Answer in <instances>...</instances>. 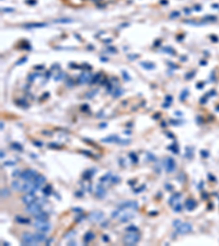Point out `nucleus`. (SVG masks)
<instances>
[{
	"label": "nucleus",
	"mask_w": 219,
	"mask_h": 246,
	"mask_svg": "<svg viewBox=\"0 0 219 246\" xmlns=\"http://www.w3.org/2000/svg\"><path fill=\"white\" fill-rule=\"evenodd\" d=\"M140 240V236L138 235L136 232H128L125 237H124V243L127 245H135L136 243H138Z\"/></svg>",
	"instance_id": "1"
},
{
	"label": "nucleus",
	"mask_w": 219,
	"mask_h": 246,
	"mask_svg": "<svg viewBox=\"0 0 219 246\" xmlns=\"http://www.w3.org/2000/svg\"><path fill=\"white\" fill-rule=\"evenodd\" d=\"M34 227L37 229L40 232L46 233L50 231V224L47 221H42V220H35V222L33 223Z\"/></svg>",
	"instance_id": "2"
},
{
	"label": "nucleus",
	"mask_w": 219,
	"mask_h": 246,
	"mask_svg": "<svg viewBox=\"0 0 219 246\" xmlns=\"http://www.w3.org/2000/svg\"><path fill=\"white\" fill-rule=\"evenodd\" d=\"M23 191H26V193H34L35 190L40 189V187L37 186L34 180H26V183H24L22 185V188H21Z\"/></svg>",
	"instance_id": "3"
},
{
	"label": "nucleus",
	"mask_w": 219,
	"mask_h": 246,
	"mask_svg": "<svg viewBox=\"0 0 219 246\" xmlns=\"http://www.w3.org/2000/svg\"><path fill=\"white\" fill-rule=\"evenodd\" d=\"M42 211V209H41V205L39 204L37 201H33L32 204H30V205H27V207H26V212H28V213H31L32 215H36L37 213H40Z\"/></svg>",
	"instance_id": "4"
},
{
	"label": "nucleus",
	"mask_w": 219,
	"mask_h": 246,
	"mask_svg": "<svg viewBox=\"0 0 219 246\" xmlns=\"http://www.w3.org/2000/svg\"><path fill=\"white\" fill-rule=\"evenodd\" d=\"M162 164H163L164 170H165L168 173H172V172L175 170V162H174V160H173L172 158H166V159H164L163 162H162Z\"/></svg>",
	"instance_id": "5"
},
{
	"label": "nucleus",
	"mask_w": 219,
	"mask_h": 246,
	"mask_svg": "<svg viewBox=\"0 0 219 246\" xmlns=\"http://www.w3.org/2000/svg\"><path fill=\"white\" fill-rule=\"evenodd\" d=\"M22 243L24 245H36L37 244L35 241V236L31 233H24L22 235Z\"/></svg>",
	"instance_id": "6"
},
{
	"label": "nucleus",
	"mask_w": 219,
	"mask_h": 246,
	"mask_svg": "<svg viewBox=\"0 0 219 246\" xmlns=\"http://www.w3.org/2000/svg\"><path fill=\"white\" fill-rule=\"evenodd\" d=\"M36 172L33 170H25L24 172L21 173V178L24 180H33L36 177Z\"/></svg>",
	"instance_id": "7"
},
{
	"label": "nucleus",
	"mask_w": 219,
	"mask_h": 246,
	"mask_svg": "<svg viewBox=\"0 0 219 246\" xmlns=\"http://www.w3.org/2000/svg\"><path fill=\"white\" fill-rule=\"evenodd\" d=\"M104 219V213L101 211H93L89 214V220L92 222H101Z\"/></svg>",
	"instance_id": "8"
},
{
	"label": "nucleus",
	"mask_w": 219,
	"mask_h": 246,
	"mask_svg": "<svg viewBox=\"0 0 219 246\" xmlns=\"http://www.w3.org/2000/svg\"><path fill=\"white\" fill-rule=\"evenodd\" d=\"M178 231V233L180 234H185V233H188V232H191L192 231V225L191 224H188V223H184V222H182L179 227L175 228Z\"/></svg>",
	"instance_id": "9"
},
{
	"label": "nucleus",
	"mask_w": 219,
	"mask_h": 246,
	"mask_svg": "<svg viewBox=\"0 0 219 246\" xmlns=\"http://www.w3.org/2000/svg\"><path fill=\"white\" fill-rule=\"evenodd\" d=\"M118 208L122 209H130V210H137L138 209V204L136 201H125L118 206Z\"/></svg>",
	"instance_id": "10"
},
{
	"label": "nucleus",
	"mask_w": 219,
	"mask_h": 246,
	"mask_svg": "<svg viewBox=\"0 0 219 246\" xmlns=\"http://www.w3.org/2000/svg\"><path fill=\"white\" fill-rule=\"evenodd\" d=\"M181 197H182V195L180 194V193H175V194H173L172 196L170 197V199H169V204L171 205V206H175V205H178L179 204V201H180V199H181Z\"/></svg>",
	"instance_id": "11"
},
{
	"label": "nucleus",
	"mask_w": 219,
	"mask_h": 246,
	"mask_svg": "<svg viewBox=\"0 0 219 246\" xmlns=\"http://www.w3.org/2000/svg\"><path fill=\"white\" fill-rule=\"evenodd\" d=\"M35 195L34 193H28L27 195H25V196H23V198H22V201L24 202L25 205H30L32 204L33 201H35Z\"/></svg>",
	"instance_id": "12"
},
{
	"label": "nucleus",
	"mask_w": 219,
	"mask_h": 246,
	"mask_svg": "<svg viewBox=\"0 0 219 246\" xmlns=\"http://www.w3.org/2000/svg\"><path fill=\"white\" fill-rule=\"evenodd\" d=\"M91 79H92V76L89 72H83V73H81L79 77V82L80 83H88Z\"/></svg>",
	"instance_id": "13"
},
{
	"label": "nucleus",
	"mask_w": 219,
	"mask_h": 246,
	"mask_svg": "<svg viewBox=\"0 0 219 246\" xmlns=\"http://www.w3.org/2000/svg\"><path fill=\"white\" fill-rule=\"evenodd\" d=\"M96 194H97V197H99V198H104L105 195H106L105 189L103 188V186H101V185H99L97 187V193Z\"/></svg>",
	"instance_id": "14"
},
{
	"label": "nucleus",
	"mask_w": 219,
	"mask_h": 246,
	"mask_svg": "<svg viewBox=\"0 0 219 246\" xmlns=\"http://www.w3.org/2000/svg\"><path fill=\"white\" fill-rule=\"evenodd\" d=\"M34 180V182L36 183V184H37V186L41 188L42 187V185L44 184V183H45V180H46V178L45 177H44L43 175H36V177L33 179Z\"/></svg>",
	"instance_id": "15"
},
{
	"label": "nucleus",
	"mask_w": 219,
	"mask_h": 246,
	"mask_svg": "<svg viewBox=\"0 0 219 246\" xmlns=\"http://www.w3.org/2000/svg\"><path fill=\"white\" fill-rule=\"evenodd\" d=\"M34 236H35V241H36V243H43L44 241L46 240V236L43 234V232L42 233H36V234H34Z\"/></svg>",
	"instance_id": "16"
},
{
	"label": "nucleus",
	"mask_w": 219,
	"mask_h": 246,
	"mask_svg": "<svg viewBox=\"0 0 219 246\" xmlns=\"http://www.w3.org/2000/svg\"><path fill=\"white\" fill-rule=\"evenodd\" d=\"M195 206H196V202L194 200H192V199L186 200V202H185V207H186L187 210H193V209L195 208Z\"/></svg>",
	"instance_id": "17"
},
{
	"label": "nucleus",
	"mask_w": 219,
	"mask_h": 246,
	"mask_svg": "<svg viewBox=\"0 0 219 246\" xmlns=\"http://www.w3.org/2000/svg\"><path fill=\"white\" fill-rule=\"evenodd\" d=\"M117 140H118V138H117L116 136H111V137H107V138H103L101 141H102V142L107 143V142H114V141L117 142Z\"/></svg>",
	"instance_id": "18"
},
{
	"label": "nucleus",
	"mask_w": 219,
	"mask_h": 246,
	"mask_svg": "<svg viewBox=\"0 0 219 246\" xmlns=\"http://www.w3.org/2000/svg\"><path fill=\"white\" fill-rule=\"evenodd\" d=\"M112 174H111V173H107V174H105L103 177H101L100 178V182L101 183H106V182H110V180H111V178H112Z\"/></svg>",
	"instance_id": "19"
},
{
	"label": "nucleus",
	"mask_w": 219,
	"mask_h": 246,
	"mask_svg": "<svg viewBox=\"0 0 219 246\" xmlns=\"http://www.w3.org/2000/svg\"><path fill=\"white\" fill-rule=\"evenodd\" d=\"M93 237H94V234H93L92 232H88V233H85V235H84V237H83V240H84L85 243H89L90 241L93 240Z\"/></svg>",
	"instance_id": "20"
},
{
	"label": "nucleus",
	"mask_w": 219,
	"mask_h": 246,
	"mask_svg": "<svg viewBox=\"0 0 219 246\" xmlns=\"http://www.w3.org/2000/svg\"><path fill=\"white\" fill-rule=\"evenodd\" d=\"M46 23H31V24H26L24 25L25 27H44L46 26Z\"/></svg>",
	"instance_id": "21"
},
{
	"label": "nucleus",
	"mask_w": 219,
	"mask_h": 246,
	"mask_svg": "<svg viewBox=\"0 0 219 246\" xmlns=\"http://www.w3.org/2000/svg\"><path fill=\"white\" fill-rule=\"evenodd\" d=\"M11 187L13 188L14 190H19V189H21V188H22V185L18 182V180H13V182L11 183Z\"/></svg>",
	"instance_id": "22"
},
{
	"label": "nucleus",
	"mask_w": 219,
	"mask_h": 246,
	"mask_svg": "<svg viewBox=\"0 0 219 246\" xmlns=\"http://www.w3.org/2000/svg\"><path fill=\"white\" fill-rule=\"evenodd\" d=\"M11 147L14 149V150H17V151H23V147L21 146V144H19L18 142H13L11 144Z\"/></svg>",
	"instance_id": "23"
},
{
	"label": "nucleus",
	"mask_w": 219,
	"mask_h": 246,
	"mask_svg": "<svg viewBox=\"0 0 219 246\" xmlns=\"http://www.w3.org/2000/svg\"><path fill=\"white\" fill-rule=\"evenodd\" d=\"M43 193H44V195H46V196H49V195L52 194V187L46 186L45 188H43Z\"/></svg>",
	"instance_id": "24"
},
{
	"label": "nucleus",
	"mask_w": 219,
	"mask_h": 246,
	"mask_svg": "<svg viewBox=\"0 0 219 246\" xmlns=\"http://www.w3.org/2000/svg\"><path fill=\"white\" fill-rule=\"evenodd\" d=\"M55 22L56 23H70V22H72V20H70V19H60V20H56Z\"/></svg>",
	"instance_id": "25"
},
{
	"label": "nucleus",
	"mask_w": 219,
	"mask_h": 246,
	"mask_svg": "<svg viewBox=\"0 0 219 246\" xmlns=\"http://www.w3.org/2000/svg\"><path fill=\"white\" fill-rule=\"evenodd\" d=\"M10 195L9 193V189H7V188H4V189H1V197L4 198V197H8Z\"/></svg>",
	"instance_id": "26"
},
{
	"label": "nucleus",
	"mask_w": 219,
	"mask_h": 246,
	"mask_svg": "<svg viewBox=\"0 0 219 246\" xmlns=\"http://www.w3.org/2000/svg\"><path fill=\"white\" fill-rule=\"evenodd\" d=\"M16 220H17L18 222H20V223H28V222H30V220H27V219H25V218H21V217H17Z\"/></svg>",
	"instance_id": "27"
},
{
	"label": "nucleus",
	"mask_w": 219,
	"mask_h": 246,
	"mask_svg": "<svg viewBox=\"0 0 219 246\" xmlns=\"http://www.w3.org/2000/svg\"><path fill=\"white\" fill-rule=\"evenodd\" d=\"M141 66L145 67V68H147V69H152V68H155V66H153L152 63H149V62H141Z\"/></svg>",
	"instance_id": "28"
},
{
	"label": "nucleus",
	"mask_w": 219,
	"mask_h": 246,
	"mask_svg": "<svg viewBox=\"0 0 219 246\" xmlns=\"http://www.w3.org/2000/svg\"><path fill=\"white\" fill-rule=\"evenodd\" d=\"M137 228L135 227V225H130V227H128L127 229H126V231L127 232H137Z\"/></svg>",
	"instance_id": "29"
},
{
	"label": "nucleus",
	"mask_w": 219,
	"mask_h": 246,
	"mask_svg": "<svg viewBox=\"0 0 219 246\" xmlns=\"http://www.w3.org/2000/svg\"><path fill=\"white\" fill-rule=\"evenodd\" d=\"M123 93V90H121V89H117V88H116V90H115V92L113 93V95L116 97V96H120L121 95V94Z\"/></svg>",
	"instance_id": "30"
},
{
	"label": "nucleus",
	"mask_w": 219,
	"mask_h": 246,
	"mask_svg": "<svg viewBox=\"0 0 219 246\" xmlns=\"http://www.w3.org/2000/svg\"><path fill=\"white\" fill-rule=\"evenodd\" d=\"M3 165L4 166H14V165H16V162H13V161H6L3 163Z\"/></svg>",
	"instance_id": "31"
},
{
	"label": "nucleus",
	"mask_w": 219,
	"mask_h": 246,
	"mask_svg": "<svg viewBox=\"0 0 219 246\" xmlns=\"http://www.w3.org/2000/svg\"><path fill=\"white\" fill-rule=\"evenodd\" d=\"M19 175H21V172L19 170H14L12 172V177H18Z\"/></svg>",
	"instance_id": "32"
},
{
	"label": "nucleus",
	"mask_w": 219,
	"mask_h": 246,
	"mask_svg": "<svg viewBox=\"0 0 219 246\" xmlns=\"http://www.w3.org/2000/svg\"><path fill=\"white\" fill-rule=\"evenodd\" d=\"M192 155H193L192 149H191V148H187V149H186V156H189V158H191Z\"/></svg>",
	"instance_id": "33"
},
{
	"label": "nucleus",
	"mask_w": 219,
	"mask_h": 246,
	"mask_svg": "<svg viewBox=\"0 0 219 246\" xmlns=\"http://www.w3.org/2000/svg\"><path fill=\"white\" fill-rule=\"evenodd\" d=\"M181 210H182L181 205H179V204H178V205H175V206H174V211H175V212H180Z\"/></svg>",
	"instance_id": "34"
},
{
	"label": "nucleus",
	"mask_w": 219,
	"mask_h": 246,
	"mask_svg": "<svg viewBox=\"0 0 219 246\" xmlns=\"http://www.w3.org/2000/svg\"><path fill=\"white\" fill-rule=\"evenodd\" d=\"M169 150H172L173 152H175V153L179 152V151L177 150V146H175V144H173V146H170V147H169Z\"/></svg>",
	"instance_id": "35"
},
{
	"label": "nucleus",
	"mask_w": 219,
	"mask_h": 246,
	"mask_svg": "<svg viewBox=\"0 0 219 246\" xmlns=\"http://www.w3.org/2000/svg\"><path fill=\"white\" fill-rule=\"evenodd\" d=\"M129 156L131 158V160H133L134 162H137V155H135L134 153H130V154H129Z\"/></svg>",
	"instance_id": "36"
},
{
	"label": "nucleus",
	"mask_w": 219,
	"mask_h": 246,
	"mask_svg": "<svg viewBox=\"0 0 219 246\" xmlns=\"http://www.w3.org/2000/svg\"><path fill=\"white\" fill-rule=\"evenodd\" d=\"M37 202L41 205V206H43V205H45V199H43V198H39L37 199Z\"/></svg>",
	"instance_id": "37"
},
{
	"label": "nucleus",
	"mask_w": 219,
	"mask_h": 246,
	"mask_svg": "<svg viewBox=\"0 0 219 246\" xmlns=\"http://www.w3.org/2000/svg\"><path fill=\"white\" fill-rule=\"evenodd\" d=\"M181 223H182V222H181L180 220H177V221H174V222H173V225H174V228H177V227H179V225H180Z\"/></svg>",
	"instance_id": "38"
},
{
	"label": "nucleus",
	"mask_w": 219,
	"mask_h": 246,
	"mask_svg": "<svg viewBox=\"0 0 219 246\" xmlns=\"http://www.w3.org/2000/svg\"><path fill=\"white\" fill-rule=\"evenodd\" d=\"M71 235H75V232H74V231H72V232H70V233H68V234H66L65 238H70V237H72Z\"/></svg>",
	"instance_id": "39"
},
{
	"label": "nucleus",
	"mask_w": 219,
	"mask_h": 246,
	"mask_svg": "<svg viewBox=\"0 0 219 246\" xmlns=\"http://www.w3.org/2000/svg\"><path fill=\"white\" fill-rule=\"evenodd\" d=\"M178 16H180V12H173V13L171 14V16H170V17H171L172 19H174L175 17H178Z\"/></svg>",
	"instance_id": "40"
},
{
	"label": "nucleus",
	"mask_w": 219,
	"mask_h": 246,
	"mask_svg": "<svg viewBox=\"0 0 219 246\" xmlns=\"http://www.w3.org/2000/svg\"><path fill=\"white\" fill-rule=\"evenodd\" d=\"M34 144L37 147H42V142H37V141H34Z\"/></svg>",
	"instance_id": "41"
},
{
	"label": "nucleus",
	"mask_w": 219,
	"mask_h": 246,
	"mask_svg": "<svg viewBox=\"0 0 219 246\" xmlns=\"http://www.w3.org/2000/svg\"><path fill=\"white\" fill-rule=\"evenodd\" d=\"M145 188V186H141L140 188H138V189H135V193H138V191H140V190H142Z\"/></svg>",
	"instance_id": "42"
},
{
	"label": "nucleus",
	"mask_w": 219,
	"mask_h": 246,
	"mask_svg": "<svg viewBox=\"0 0 219 246\" xmlns=\"http://www.w3.org/2000/svg\"><path fill=\"white\" fill-rule=\"evenodd\" d=\"M74 211H77V212H80V211H81V209H80V208H74Z\"/></svg>",
	"instance_id": "43"
},
{
	"label": "nucleus",
	"mask_w": 219,
	"mask_h": 246,
	"mask_svg": "<svg viewBox=\"0 0 219 246\" xmlns=\"http://www.w3.org/2000/svg\"><path fill=\"white\" fill-rule=\"evenodd\" d=\"M103 240H104L105 242H107V241H108V240H107V237H106V235H104V237H103Z\"/></svg>",
	"instance_id": "44"
},
{
	"label": "nucleus",
	"mask_w": 219,
	"mask_h": 246,
	"mask_svg": "<svg viewBox=\"0 0 219 246\" xmlns=\"http://www.w3.org/2000/svg\"><path fill=\"white\" fill-rule=\"evenodd\" d=\"M3 156H4V153H3V151H1V158L3 159Z\"/></svg>",
	"instance_id": "45"
},
{
	"label": "nucleus",
	"mask_w": 219,
	"mask_h": 246,
	"mask_svg": "<svg viewBox=\"0 0 219 246\" xmlns=\"http://www.w3.org/2000/svg\"><path fill=\"white\" fill-rule=\"evenodd\" d=\"M3 245H9V243H7V242H2Z\"/></svg>",
	"instance_id": "46"
}]
</instances>
